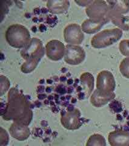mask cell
<instances>
[{
	"label": "cell",
	"mask_w": 129,
	"mask_h": 146,
	"mask_svg": "<svg viewBox=\"0 0 129 146\" xmlns=\"http://www.w3.org/2000/svg\"><path fill=\"white\" fill-rule=\"evenodd\" d=\"M1 116L6 121L28 126L32 120L33 112L24 96L16 88H12L8 93L7 102Z\"/></svg>",
	"instance_id": "cell-1"
},
{
	"label": "cell",
	"mask_w": 129,
	"mask_h": 146,
	"mask_svg": "<svg viewBox=\"0 0 129 146\" xmlns=\"http://www.w3.org/2000/svg\"><path fill=\"white\" fill-rule=\"evenodd\" d=\"M86 52L80 46L67 44L64 55V61L70 65H78L84 62Z\"/></svg>",
	"instance_id": "cell-8"
},
{
	"label": "cell",
	"mask_w": 129,
	"mask_h": 146,
	"mask_svg": "<svg viewBox=\"0 0 129 146\" xmlns=\"http://www.w3.org/2000/svg\"><path fill=\"white\" fill-rule=\"evenodd\" d=\"M93 1H75L77 4H79L80 6H88L90 4H91Z\"/></svg>",
	"instance_id": "cell-24"
},
{
	"label": "cell",
	"mask_w": 129,
	"mask_h": 146,
	"mask_svg": "<svg viewBox=\"0 0 129 146\" xmlns=\"http://www.w3.org/2000/svg\"><path fill=\"white\" fill-rule=\"evenodd\" d=\"M11 136L18 141H22L29 138L30 131L29 127L13 122L9 129Z\"/></svg>",
	"instance_id": "cell-12"
},
{
	"label": "cell",
	"mask_w": 129,
	"mask_h": 146,
	"mask_svg": "<svg viewBox=\"0 0 129 146\" xmlns=\"http://www.w3.org/2000/svg\"><path fill=\"white\" fill-rule=\"evenodd\" d=\"M119 49L122 56L129 57V39L121 41L119 44Z\"/></svg>",
	"instance_id": "cell-22"
},
{
	"label": "cell",
	"mask_w": 129,
	"mask_h": 146,
	"mask_svg": "<svg viewBox=\"0 0 129 146\" xmlns=\"http://www.w3.org/2000/svg\"><path fill=\"white\" fill-rule=\"evenodd\" d=\"M45 54V49L42 42L38 38H32L29 44L21 51V56L25 60L21 67V71L24 74L34 71Z\"/></svg>",
	"instance_id": "cell-2"
},
{
	"label": "cell",
	"mask_w": 129,
	"mask_h": 146,
	"mask_svg": "<svg viewBox=\"0 0 129 146\" xmlns=\"http://www.w3.org/2000/svg\"><path fill=\"white\" fill-rule=\"evenodd\" d=\"M122 31L119 28L102 31L92 37L91 45L96 49L108 47L119 40L122 37Z\"/></svg>",
	"instance_id": "cell-4"
},
{
	"label": "cell",
	"mask_w": 129,
	"mask_h": 146,
	"mask_svg": "<svg viewBox=\"0 0 129 146\" xmlns=\"http://www.w3.org/2000/svg\"><path fill=\"white\" fill-rule=\"evenodd\" d=\"M47 7L52 13L61 14L67 11L70 7V2L67 0H50L47 2Z\"/></svg>",
	"instance_id": "cell-14"
},
{
	"label": "cell",
	"mask_w": 129,
	"mask_h": 146,
	"mask_svg": "<svg viewBox=\"0 0 129 146\" xmlns=\"http://www.w3.org/2000/svg\"><path fill=\"white\" fill-rule=\"evenodd\" d=\"M109 21V20L106 19L103 21L98 23L95 22L90 19H87L82 23L81 29L82 31L86 34H95L99 31L105 24H106Z\"/></svg>",
	"instance_id": "cell-16"
},
{
	"label": "cell",
	"mask_w": 129,
	"mask_h": 146,
	"mask_svg": "<svg viewBox=\"0 0 129 146\" xmlns=\"http://www.w3.org/2000/svg\"><path fill=\"white\" fill-rule=\"evenodd\" d=\"M108 141L111 146H126L129 143V132L122 130L110 132Z\"/></svg>",
	"instance_id": "cell-11"
},
{
	"label": "cell",
	"mask_w": 129,
	"mask_h": 146,
	"mask_svg": "<svg viewBox=\"0 0 129 146\" xmlns=\"http://www.w3.org/2000/svg\"><path fill=\"white\" fill-rule=\"evenodd\" d=\"M61 123L64 128L68 130H75L81 126V113L77 108L69 110L62 115Z\"/></svg>",
	"instance_id": "cell-10"
},
{
	"label": "cell",
	"mask_w": 129,
	"mask_h": 146,
	"mask_svg": "<svg viewBox=\"0 0 129 146\" xmlns=\"http://www.w3.org/2000/svg\"><path fill=\"white\" fill-rule=\"evenodd\" d=\"M6 39L11 46L16 49H23L31 42L30 34L27 27L19 24L11 25L6 31Z\"/></svg>",
	"instance_id": "cell-3"
},
{
	"label": "cell",
	"mask_w": 129,
	"mask_h": 146,
	"mask_svg": "<svg viewBox=\"0 0 129 146\" xmlns=\"http://www.w3.org/2000/svg\"><path fill=\"white\" fill-rule=\"evenodd\" d=\"M45 54L49 59L52 61H59L64 57L66 46L61 41L52 40L45 45Z\"/></svg>",
	"instance_id": "cell-9"
},
{
	"label": "cell",
	"mask_w": 129,
	"mask_h": 146,
	"mask_svg": "<svg viewBox=\"0 0 129 146\" xmlns=\"http://www.w3.org/2000/svg\"><path fill=\"white\" fill-rule=\"evenodd\" d=\"M64 41L67 44H81L84 39V34L81 27L76 23L68 25L63 32Z\"/></svg>",
	"instance_id": "cell-7"
},
{
	"label": "cell",
	"mask_w": 129,
	"mask_h": 146,
	"mask_svg": "<svg viewBox=\"0 0 129 146\" xmlns=\"http://www.w3.org/2000/svg\"><path fill=\"white\" fill-rule=\"evenodd\" d=\"M116 82L111 72L103 70L98 73L96 78V90L104 95H110L114 93Z\"/></svg>",
	"instance_id": "cell-6"
},
{
	"label": "cell",
	"mask_w": 129,
	"mask_h": 146,
	"mask_svg": "<svg viewBox=\"0 0 129 146\" xmlns=\"http://www.w3.org/2000/svg\"><path fill=\"white\" fill-rule=\"evenodd\" d=\"M107 3L109 6L107 17L126 14L129 12V1H107Z\"/></svg>",
	"instance_id": "cell-13"
},
{
	"label": "cell",
	"mask_w": 129,
	"mask_h": 146,
	"mask_svg": "<svg viewBox=\"0 0 129 146\" xmlns=\"http://www.w3.org/2000/svg\"><path fill=\"white\" fill-rule=\"evenodd\" d=\"M86 97L89 98L94 88V77L90 72H84L80 77Z\"/></svg>",
	"instance_id": "cell-17"
},
{
	"label": "cell",
	"mask_w": 129,
	"mask_h": 146,
	"mask_svg": "<svg viewBox=\"0 0 129 146\" xmlns=\"http://www.w3.org/2000/svg\"><path fill=\"white\" fill-rule=\"evenodd\" d=\"M126 146H129V143H128V144H127Z\"/></svg>",
	"instance_id": "cell-25"
},
{
	"label": "cell",
	"mask_w": 129,
	"mask_h": 146,
	"mask_svg": "<svg viewBox=\"0 0 129 146\" xmlns=\"http://www.w3.org/2000/svg\"><path fill=\"white\" fill-rule=\"evenodd\" d=\"M109 11V6L107 1L101 0L93 1L86 9V13L89 19L98 23L108 19Z\"/></svg>",
	"instance_id": "cell-5"
},
{
	"label": "cell",
	"mask_w": 129,
	"mask_h": 146,
	"mask_svg": "<svg viewBox=\"0 0 129 146\" xmlns=\"http://www.w3.org/2000/svg\"><path fill=\"white\" fill-rule=\"evenodd\" d=\"M108 19L115 25L119 27V29L124 31L129 30V26L126 23L127 21V18L123 15H113L107 17Z\"/></svg>",
	"instance_id": "cell-18"
},
{
	"label": "cell",
	"mask_w": 129,
	"mask_h": 146,
	"mask_svg": "<svg viewBox=\"0 0 129 146\" xmlns=\"http://www.w3.org/2000/svg\"><path fill=\"white\" fill-rule=\"evenodd\" d=\"M119 71L121 74L127 79H129V57L124 58L119 65Z\"/></svg>",
	"instance_id": "cell-20"
},
{
	"label": "cell",
	"mask_w": 129,
	"mask_h": 146,
	"mask_svg": "<svg viewBox=\"0 0 129 146\" xmlns=\"http://www.w3.org/2000/svg\"><path fill=\"white\" fill-rule=\"evenodd\" d=\"M86 146H106V141L103 135L96 133L89 137Z\"/></svg>",
	"instance_id": "cell-19"
},
{
	"label": "cell",
	"mask_w": 129,
	"mask_h": 146,
	"mask_svg": "<svg viewBox=\"0 0 129 146\" xmlns=\"http://www.w3.org/2000/svg\"><path fill=\"white\" fill-rule=\"evenodd\" d=\"M115 98V93L110 95H104L95 90L90 96V102L93 106L99 108L108 104Z\"/></svg>",
	"instance_id": "cell-15"
},
{
	"label": "cell",
	"mask_w": 129,
	"mask_h": 146,
	"mask_svg": "<svg viewBox=\"0 0 129 146\" xmlns=\"http://www.w3.org/2000/svg\"><path fill=\"white\" fill-rule=\"evenodd\" d=\"M0 81H1V90H0V95L1 96L5 94L10 87V82H9L7 77L1 75L0 76Z\"/></svg>",
	"instance_id": "cell-21"
},
{
	"label": "cell",
	"mask_w": 129,
	"mask_h": 146,
	"mask_svg": "<svg viewBox=\"0 0 129 146\" xmlns=\"http://www.w3.org/2000/svg\"><path fill=\"white\" fill-rule=\"evenodd\" d=\"M0 141L1 146H6L9 143V135L6 130H4L2 127L0 128Z\"/></svg>",
	"instance_id": "cell-23"
}]
</instances>
